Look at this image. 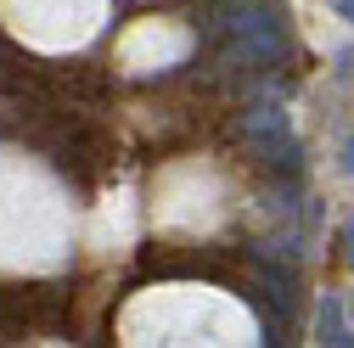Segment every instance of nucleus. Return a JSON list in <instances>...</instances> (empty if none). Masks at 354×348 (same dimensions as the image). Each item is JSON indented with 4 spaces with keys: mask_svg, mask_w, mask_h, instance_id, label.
Listing matches in <instances>:
<instances>
[{
    "mask_svg": "<svg viewBox=\"0 0 354 348\" xmlns=\"http://www.w3.org/2000/svg\"><path fill=\"white\" fill-rule=\"evenodd\" d=\"M231 28H236V39H231V51H225V62L231 68H253V62H276L281 51H287V34H281V23H276V12H242V17H231Z\"/></svg>",
    "mask_w": 354,
    "mask_h": 348,
    "instance_id": "obj_1",
    "label": "nucleus"
},
{
    "mask_svg": "<svg viewBox=\"0 0 354 348\" xmlns=\"http://www.w3.org/2000/svg\"><path fill=\"white\" fill-rule=\"evenodd\" d=\"M242 135H248V146H253L264 163L298 168V141H292V129H287V113H281V107H253V113H242Z\"/></svg>",
    "mask_w": 354,
    "mask_h": 348,
    "instance_id": "obj_2",
    "label": "nucleus"
},
{
    "mask_svg": "<svg viewBox=\"0 0 354 348\" xmlns=\"http://www.w3.org/2000/svg\"><path fill=\"white\" fill-rule=\"evenodd\" d=\"M321 342H354L343 331V320H337V303H321Z\"/></svg>",
    "mask_w": 354,
    "mask_h": 348,
    "instance_id": "obj_3",
    "label": "nucleus"
},
{
    "mask_svg": "<svg viewBox=\"0 0 354 348\" xmlns=\"http://www.w3.org/2000/svg\"><path fill=\"white\" fill-rule=\"evenodd\" d=\"M248 6H253V0H214V12H219V17H242Z\"/></svg>",
    "mask_w": 354,
    "mask_h": 348,
    "instance_id": "obj_4",
    "label": "nucleus"
},
{
    "mask_svg": "<svg viewBox=\"0 0 354 348\" xmlns=\"http://www.w3.org/2000/svg\"><path fill=\"white\" fill-rule=\"evenodd\" d=\"M343 168H348V174H354V141H348V152H343Z\"/></svg>",
    "mask_w": 354,
    "mask_h": 348,
    "instance_id": "obj_5",
    "label": "nucleus"
},
{
    "mask_svg": "<svg viewBox=\"0 0 354 348\" xmlns=\"http://www.w3.org/2000/svg\"><path fill=\"white\" fill-rule=\"evenodd\" d=\"M337 6H343V12H348V17H354V0H337Z\"/></svg>",
    "mask_w": 354,
    "mask_h": 348,
    "instance_id": "obj_6",
    "label": "nucleus"
},
{
    "mask_svg": "<svg viewBox=\"0 0 354 348\" xmlns=\"http://www.w3.org/2000/svg\"><path fill=\"white\" fill-rule=\"evenodd\" d=\"M348 242H354V231H348ZM348 253H354V247H348Z\"/></svg>",
    "mask_w": 354,
    "mask_h": 348,
    "instance_id": "obj_7",
    "label": "nucleus"
}]
</instances>
